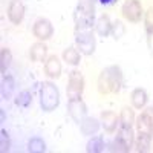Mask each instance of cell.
<instances>
[{
	"instance_id": "6da1fadb",
	"label": "cell",
	"mask_w": 153,
	"mask_h": 153,
	"mask_svg": "<svg viewBox=\"0 0 153 153\" xmlns=\"http://www.w3.org/2000/svg\"><path fill=\"white\" fill-rule=\"evenodd\" d=\"M123 86V71L120 66L112 65L101 71L97 80V89L100 95H110L120 92Z\"/></svg>"
},
{
	"instance_id": "7a4b0ae2",
	"label": "cell",
	"mask_w": 153,
	"mask_h": 153,
	"mask_svg": "<svg viewBox=\"0 0 153 153\" xmlns=\"http://www.w3.org/2000/svg\"><path fill=\"white\" fill-rule=\"evenodd\" d=\"M95 17V0H78L74 14L75 29L92 28Z\"/></svg>"
},
{
	"instance_id": "3957f363",
	"label": "cell",
	"mask_w": 153,
	"mask_h": 153,
	"mask_svg": "<svg viewBox=\"0 0 153 153\" xmlns=\"http://www.w3.org/2000/svg\"><path fill=\"white\" fill-rule=\"evenodd\" d=\"M60 104V91L52 81H43L40 87V106L45 112H54Z\"/></svg>"
},
{
	"instance_id": "277c9868",
	"label": "cell",
	"mask_w": 153,
	"mask_h": 153,
	"mask_svg": "<svg viewBox=\"0 0 153 153\" xmlns=\"http://www.w3.org/2000/svg\"><path fill=\"white\" fill-rule=\"evenodd\" d=\"M75 45L83 55H92L97 48V38L92 28L75 29Z\"/></svg>"
},
{
	"instance_id": "5b68a950",
	"label": "cell",
	"mask_w": 153,
	"mask_h": 153,
	"mask_svg": "<svg viewBox=\"0 0 153 153\" xmlns=\"http://www.w3.org/2000/svg\"><path fill=\"white\" fill-rule=\"evenodd\" d=\"M121 16L130 23H139L144 19V8L139 0H126L121 6Z\"/></svg>"
},
{
	"instance_id": "8992f818",
	"label": "cell",
	"mask_w": 153,
	"mask_h": 153,
	"mask_svg": "<svg viewBox=\"0 0 153 153\" xmlns=\"http://www.w3.org/2000/svg\"><path fill=\"white\" fill-rule=\"evenodd\" d=\"M84 92V78L81 72L78 71H72L69 74V80H68V87H66V94L69 100H76L81 98Z\"/></svg>"
},
{
	"instance_id": "52a82bcc",
	"label": "cell",
	"mask_w": 153,
	"mask_h": 153,
	"mask_svg": "<svg viewBox=\"0 0 153 153\" xmlns=\"http://www.w3.org/2000/svg\"><path fill=\"white\" fill-rule=\"evenodd\" d=\"M32 35L38 42H46L54 35V26L48 19H38L32 25Z\"/></svg>"
},
{
	"instance_id": "ba28073f",
	"label": "cell",
	"mask_w": 153,
	"mask_h": 153,
	"mask_svg": "<svg viewBox=\"0 0 153 153\" xmlns=\"http://www.w3.org/2000/svg\"><path fill=\"white\" fill-rule=\"evenodd\" d=\"M68 112L71 115V118L75 123L80 124L86 118V115H87V106H86V103H84L81 98L69 100V103H68Z\"/></svg>"
},
{
	"instance_id": "9c48e42d",
	"label": "cell",
	"mask_w": 153,
	"mask_h": 153,
	"mask_svg": "<svg viewBox=\"0 0 153 153\" xmlns=\"http://www.w3.org/2000/svg\"><path fill=\"white\" fill-rule=\"evenodd\" d=\"M8 20L12 25H20L25 19V5L22 0H11L6 9Z\"/></svg>"
},
{
	"instance_id": "30bf717a",
	"label": "cell",
	"mask_w": 153,
	"mask_h": 153,
	"mask_svg": "<svg viewBox=\"0 0 153 153\" xmlns=\"http://www.w3.org/2000/svg\"><path fill=\"white\" fill-rule=\"evenodd\" d=\"M45 75L48 78L57 80L61 76V71H63V65L57 55H49L45 61Z\"/></svg>"
},
{
	"instance_id": "8fae6325",
	"label": "cell",
	"mask_w": 153,
	"mask_h": 153,
	"mask_svg": "<svg viewBox=\"0 0 153 153\" xmlns=\"http://www.w3.org/2000/svg\"><path fill=\"white\" fill-rule=\"evenodd\" d=\"M120 124V115H117L112 110H104L101 112V126L107 133H113L117 130V127Z\"/></svg>"
},
{
	"instance_id": "7c38bea8",
	"label": "cell",
	"mask_w": 153,
	"mask_h": 153,
	"mask_svg": "<svg viewBox=\"0 0 153 153\" xmlns=\"http://www.w3.org/2000/svg\"><path fill=\"white\" fill-rule=\"evenodd\" d=\"M130 101H132V107L136 110H143L147 106V101H149V94L146 89L143 87H136L132 91L130 94Z\"/></svg>"
},
{
	"instance_id": "4fadbf2b",
	"label": "cell",
	"mask_w": 153,
	"mask_h": 153,
	"mask_svg": "<svg viewBox=\"0 0 153 153\" xmlns=\"http://www.w3.org/2000/svg\"><path fill=\"white\" fill-rule=\"evenodd\" d=\"M46 55H48V46L45 42H35L34 45H31L29 48V58L35 63L38 61H46Z\"/></svg>"
},
{
	"instance_id": "5bb4252c",
	"label": "cell",
	"mask_w": 153,
	"mask_h": 153,
	"mask_svg": "<svg viewBox=\"0 0 153 153\" xmlns=\"http://www.w3.org/2000/svg\"><path fill=\"white\" fill-rule=\"evenodd\" d=\"M100 127H101L100 121H98L97 118H92V117H86V118L80 123V130H81V133L86 135V136L95 135V133L100 130Z\"/></svg>"
},
{
	"instance_id": "9a60e30c",
	"label": "cell",
	"mask_w": 153,
	"mask_h": 153,
	"mask_svg": "<svg viewBox=\"0 0 153 153\" xmlns=\"http://www.w3.org/2000/svg\"><path fill=\"white\" fill-rule=\"evenodd\" d=\"M135 121H136V115H135L133 107L124 106L120 112V124H121V127L132 129V127L135 126Z\"/></svg>"
},
{
	"instance_id": "2e32d148",
	"label": "cell",
	"mask_w": 153,
	"mask_h": 153,
	"mask_svg": "<svg viewBox=\"0 0 153 153\" xmlns=\"http://www.w3.org/2000/svg\"><path fill=\"white\" fill-rule=\"evenodd\" d=\"M115 139H118V141L127 147V149H132L133 144H135V132H133V127L132 129H126V127H121V130L117 133V138Z\"/></svg>"
},
{
	"instance_id": "e0dca14e",
	"label": "cell",
	"mask_w": 153,
	"mask_h": 153,
	"mask_svg": "<svg viewBox=\"0 0 153 153\" xmlns=\"http://www.w3.org/2000/svg\"><path fill=\"white\" fill-rule=\"evenodd\" d=\"M63 61H66L69 66H78L80 61H81V52L76 48L69 46L63 51Z\"/></svg>"
},
{
	"instance_id": "ac0fdd59",
	"label": "cell",
	"mask_w": 153,
	"mask_h": 153,
	"mask_svg": "<svg viewBox=\"0 0 153 153\" xmlns=\"http://www.w3.org/2000/svg\"><path fill=\"white\" fill-rule=\"evenodd\" d=\"M150 144H152V133H143L138 132V135L135 136V147L138 152H149L150 150Z\"/></svg>"
},
{
	"instance_id": "d6986e66",
	"label": "cell",
	"mask_w": 153,
	"mask_h": 153,
	"mask_svg": "<svg viewBox=\"0 0 153 153\" xmlns=\"http://www.w3.org/2000/svg\"><path fill=\"white\" fill-rule=\"evenodd\" d=\"M112 22L109 19V16H101L98 20H97V25H95V29L98 32V35L101 37H107L112 34Z\"/></svg>"
},
{
	"instance_id": "ffe728a7",
	"label": "cell",
	"mask_w": 153,
	"mask_h": 153,
	"mask_svg": "<svg viewBox=\"0 0 153 153\" xmlns=\"http://www.w3.org/2000/svg\"><path fill=\"white\" fill-rule=\"evenodd\" d=\"M104 150V139L103 136H92L86 146V152L89 153H100Z\"/></svg>"
},
{
	"instance_id": "44dd1931",
	"label": "cell",
	"mask_w": 153,
	"mask_h": 153,
	"mask_svg": "<svg viewBox=\"0 0 153 153\" xmlns=\"http://www.w3.org/2000/svg\"><path fill=\"white\" fill-rule=\"evenodd\" d=\"M28 150L31 153H43V152H46V143L43 141L42 138L34 136V138L29 139V143H28Z\"/></svg>"
},
{
	"instance_id": "7402d4cb",
	"label": "cell",
	"mask_w": 153,
	"mask_h": 153,
	"mask_svg": "<svg viewBox=\"0 0 153 153\" xmlns=\"http://www.w3.org/2000/svg\"><path fill=\"white\" fill-rule=\"evenodd\" d=\"M11 61H12L11 51L8 48H2V51H0V71H2V74L8 71V68L11 66Z\"/></svg>"
},
{
	"instance_id": "603a6c76",
	"label": "cell",
	"mask_w": 153,
	"mask_h": 153,
	"mask_svg": "<svg viewBox=\"0 0 153 153\" xmlns=\"http://www.w3.org/2000/svg\"><path fill=\"white\" fill-rule=\"evenodd\" d=\"M135 126H136V130H138V132H143V133H153V127L150 126V123L147 121V118L144 117L143 113L136 118Z\"/></svg>"
},
{
	"instance_id": "cb8c5ba5",
	"label": "cell",
	"mask_w": 153,
	"mask_h": 153,
	"mask_svg": "<svg viewBox=\"0 0 153 153\" xmlns=\"http://www.w3.org/2000/svg\"><path fill=\"white\" fill-rule=\"evenodd\" d=\"M31 101H32V94L28 91V89H25V91H22V92L19 94L16 103H17V106H20V107H28V106L31 104Z\"/></svg>"
},
{
	"instance_id": "d4e9b609",
	"label": "cell",
	"mask_w": 153,
	"mask_h": 153,
	"mask_svg": "<svg viewBox=\"0 0 153 153\" xmlns=\"http://www.w3.org/2000/svg\"><path fill=\"white\" fill-rule=\"evenodd\" d=\"M144 28L147 34L153 32V6H150L146 12H144Z\"/></svg>"
},
{
	"instance_id": "484cf974",
	"label": "cell",
	"mask_w": 153,
	"mask_h": 153,
	"mask_svg": "<svg viewBox=\"0 0 153 153\" xmlns=\"http://www.w3.org/2000/svg\"><path fill=\"white\" fill-rule=\"evenodd\" d=\"M124 32H126V28H124L123 22L117 20L112 25V35H113V38H117V40H118V38H121L124 35Z\"/></svg>"
},
{
	"instance_id": "4316f807",
	"label": "cell",
	"mask_w": 153,
	"mask_h": 153,
	"mask_svg": "<svg viewBox=\"0 0 153 153\" xmlns=\"http://www.w3.org/2000/svg\"><path fill=\"white\" fill-rule=\"evenodd\" d=\"M109 150H110V152H118V153H127V152H130L127 147H124V146L118 141V139H113V143L110 144Z\"/></svg>"
},
{
	"instance_id": "83f0119b",
	"label": "cell",
	"mask_w": 153,
	"mask_h": 153,
	"mask_svg": "<svg viewBox=\"0 0 153 153\" xmlns=\"http://www.w3.org/2000/svg\"><path fill=\"white\" fill-rule=\"evenodd\" d=\"M0 146H2V152H8V150H9V146H11V143H9L8 133H6L5 130L2 132V139H0Z\"/></svg>"
},
{
	"instance_id": "f1b7e54d",
	"label": "cell",
	"mask_w": 153,
	"mask_h": 153,
	"mask_svg": "<svg viewBox=\"0 0 153 153\" xmlns=\"http://www.w3.org/2000/svg\"><path fill=\"white\" fill-rule=\"evenodd\" d=\"M141 113L147 118V121H149L150 126L153 127V107H144V110H143Z\"/></svg>"
},
{
	"instance_id": "f546056e",
	"label": "cell",
	"mask_w": 153,
	"mask_h": 153,
	"mask_svg": "<svg viewBox=\"0 0 153 153\" xmlns=\"http://www.w3.org/2000/svg\"><path fill=\"white\" fill-rule=\"evenodd\" d=\"M147 48L150 51V54H153V32L147 34Z\"/></svg>"
},
{
	"instance_id": "4dcf8cb0",
	"label": "cell",
	"mask_w": 153,
	"mask_h": 153,
	"mask_svg": "<svg viewBox=\"0 0 153 153\" xmlns=\"http://www.w3.org/2000/svg\"><path fill=\"white\" fill-rule=\"evenodd\" d=\"M100 3H103V5H110V3H113L115 0H98Z\"/></svg>"
}]
</instances>
